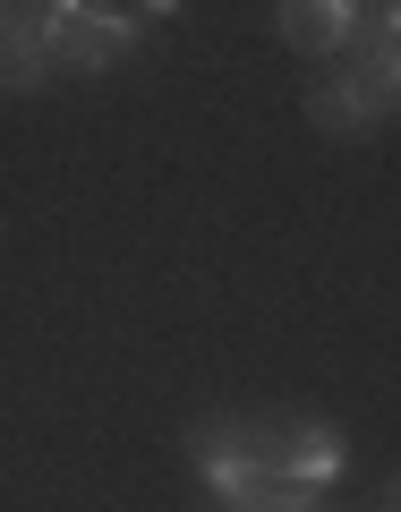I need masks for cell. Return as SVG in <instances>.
<instances>
[{
  "label": "cell",
  "mask_w": 401,
  "mask_h": 512,
  "mask_svg": "<svg viewBox=\"0 0 401 512\" xmlns=\"http://www.w3.org/2000/svg\"><path fill=\"white\" fill-rule=\"evenodd\" d=\"M197 470L214 495H231L239 512H316L282 470V427H248V419H205L197 427Z\"/></svg>",
  "instance_id": "cell-1"
},
{
  "label": "cell",
  "mask_w": 401,
  "mask_h": 512,
  "mask_svg": "<svg viewBox=\"0 0 401 512\" xmlns=\"http://www.w3.org/2000/svg\"><path fill=\"white\" fill-rule=\"evenodd\" d=\"M146 18H171V9H103V0H52L35 9V43H43V69H111L128 43L146 35Z\"/></svg>",
  "instance_id": "cell-2"
},
{
  "label": "cell",
  "mask_w": 401,
  "mask_h": 512,
  "mask_svg": "<svg viewBox=\"0 0 401 512\" xmlns=\"http://www.w3.org/2000/svg\"><path fill=\"white\" fill-rule=\"evenodd\" d=\"M282 43L291 52H350L367 26V9H350V0H299V9H282Z\"/></svg>",
  "instance_id": "cell-3"
},
{
  "label": "cell",
  "mask_w": 401,
  "mask_h": 512,
  "mask_svg": "<svg viewBox=\"0 0 401 512\" xmlns=\"http://www.w3.org/2000/svg\"><path fill=\"white\" fill-rule=\"evenodd\" d=\"M282 470H291V487L316 504V495H325L333 478L350 470V453H342V436H333V427L308 419V427H282Z\"/></svg>",
  "instance_id": "cell-4"
},
{
  "label": "cell",
  "mask_w": 401,
  "mask_h": 512,
  "mask_svg": "<svg viewBox=\"0 0 401 512\" xmlns=\"http://www.w3.org/2000/svg\"><path fill=\"white\" fill-rule=\"evenodd\" d=\"M43 77H52V69H43V43H35V26H9V18H0V86H9V94H35L43 86Z\"/></svg>",
  "instance_id": "cell-5"
}]
</instances>
